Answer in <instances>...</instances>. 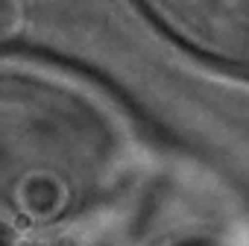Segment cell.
I'll return each instance as SVG.
<instances>
[{
    "instance_id": "6da1fadb",
    "label": "cell",
    "mask_w": 249,
    "mask_h": 246,
    "mask_svg": "<svg viewBox=\"0 0 249 246\" xmlns=\"http://www.w3.org/2000/svg\"><path fill=\"white\" fill-rule=\"evenodd\" d=\"M188 50L249 73V0H135Z\"/></svg>"
}]
</instances>
